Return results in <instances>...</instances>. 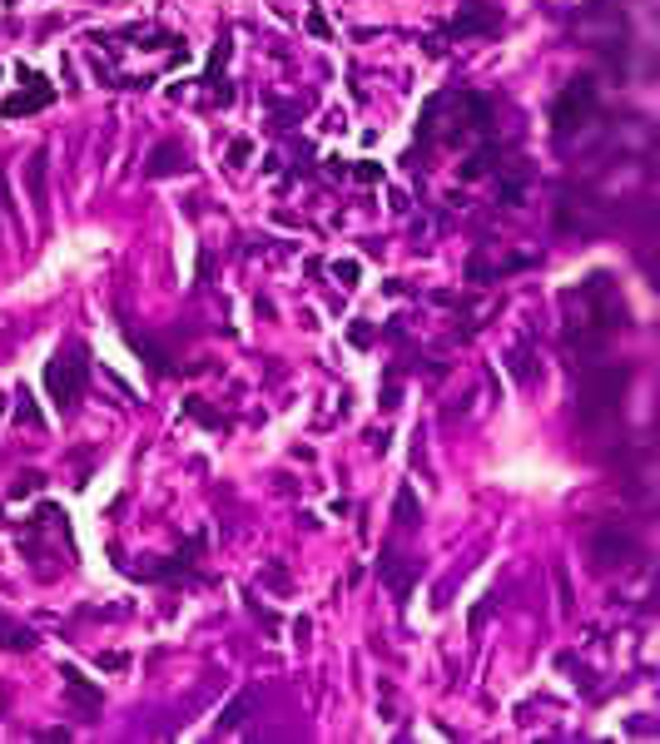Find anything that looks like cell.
Masks as SVG:
<instances>
[{
  "label": "cell",
  "mask_w": 660,
  "mask_h": 744,
  "mask_svg": "<svg viewBox=\"0 0 660 744\" xmlns=\"http://www.w3.org/2000/svg\"><path fill=\"white\" fill-rule=\"evenodd\" d=\"M60 675H65V685H70V690H75V695H80L85 705H100V690H95V685H90V680H85V675H80L75 665H65Z\"/></svg>",
  "instance_id": "5b68a950"
},
{
  "label": "cell",
  "mask_w": 660,
  "mask_h": 744,
  "mask_svg": "<svg viewBox=\"0 0 660 744\" xmlns=\"http://www.w3.org/2000/svg\"><path fill=\"white\" fill-rule=\"evenodd\" d=\"M0 407H5V402H0Z\"/></svg>",
  "instance_id": "ac0fdd59"
},
{
  "label": "cell",
  "mask_w": 660,
  "mask_h": 744,
  "mask_svg": "<svg viewBox=\"0 0 660 744\" xmlns=\"http://www.w3.org/2000/svg\"><path fill=\"white\" fill-rule=\"evenodd\" d=\"M184 412H189V417H199V422H209V427H219V412H214V407H204V402H184Z\"/></svg>",
  "instance_id": "8fae6325"
},
{
  "label": "cell",
  "mask_w": 660,
  "mask_h": 744,
  "mask_svg": "<svg viewBox=\"0 0 660 744\" xmlns=\"http://www.w3.org/2000/svg\"><path fill=\"white\" fill-rule=\"evenodd\" d=\"M248 710H253V695H238L228 710H223V720H219V730H238L243 720H248Z\"/></svg>",
  "instance_id": "8992f818"
},
{
  "label": "cell",
  "mask_w": 660,
  "mask_h": 744,
  "mask_svg": "<svg viewBox=\"0 0 660 744\" xmlns=\"http://www.w3.org/2000/svg\"><path fill=\"white\" fill-rule=\"evenodd\" d=\"M591 100H596V80H591V75H576V80L561 90V100L551 105V129H556V134H571V129L591 114Z\"/></svg>",
  "instance_id": "7a4b0ae2"
},
{
  "label": "cell",
  "mask_w": 660,
  "mask_h": 744,
  "mask_svg": "<svg viewBox=\"0 0 660 744\" xmlns=\"http://www.w3.org/2000/svg\"><path fill=\"white\" fill-rule=\"evenodd\" d=\"M621 387H626V372H621V367L591 372V377H586V402H591V407H611V402L621 397Z\"/></svg>",
  "instance_id": "3957f363"
},
{
  "label": "cell",
  "mask_w": 660,
  "mask_h": 744,
  "mask_svg": "<svg viewBox=\"0 0 660 744\" xmlns=\"http://www.w3.org/2000/svg\"><path fill=\"white\" fill-rule=\"evenodd\" d=\"M332 278H337L342 288H352V283H357V258H337V263H332Z\"/></svg>",
  "instance_id": "30bf717a"
},
{
  "label": "cell",
  "mask_w": 660,
  "mask_h": 744,
  "mask_svg": "<svg viewBox=\"0 0 660 744\" xmlns=\"http://www.w3.org/2000/svg\"><path fill=\"white\" fill-rule=\"evenodd\" d=\"M45 382H50L55 407H60V412H70V407L80 402V392H85V357H80V347H70V357H65V352H60V357H50Z\"/></svg>",
  "instance_id": "6da1fadb"
},
{
  "label": "cell",
  "mask_w": 660,
  "mask_h": 744,
  "mask_svg": "<svg viewBox=\"0 0 660 744\" xmlns=\"http://www.w3.org/2000/svg\"><path fill=\"white\" fill-rule=\"evenodd\" d=\"M129 342H134V347L149 357V367H154V372H169V362H164V352H159L154 342H144V337H134V332H129Z\"/></svg>",
  "instance_id": "9c48e42d"
},
{
  "label": "cell",
  "mask_w": 660,
  "mask_h": 744,
  "mask_svg": "<svg viewBox=\"0 0 660 744\" xmlns=\"http://www.w3.org/2000/svg\"><path fill=\"white\" fill-rule=\"evenodd\" d=\"M357 179H367V184H372V179H382V169H377V164H357Z\"/></svg>",
  "instance_id": "e0dca14e"
},
{
  "label": "cell",
  "mask_w": 660,
  "mask_h": 744,
  "mask_svg": "<svg viewBox=\"0 0 660 744\" xmlns=\"http://www.w3.org/2000/svg\"><path fill=\"white\" fill-rule=\"evenodd\" d=\"M347 337H352V342H372V327H367V322H352V332H347Z\"/></svg>",
  "instance_id": "2e32d148"
},
{
  "label": "cell",
  "mask_w": 660,
  "mask_h": 744,
  "mask_svg": "<svg viewBox=\"0 0 660 744\" xmlns=\"http://www.w3.org/2000/svg\"><path fill=\"white\" fill-rule=\"evenodd\" d=\"M20 422H40V412H35V402H30V392H20Z\"/></svg>",
  "instance_id": "9a60e30c"
},
{
  "label": "cell",
  "mask_w": 660,
  "mask_h": 744,
  "mask_svg": "<svg viewBox=\"0 0 660 744\" xmlns=\"http://www.w3.org/2000/svg\"><path fill=\"white\" fill-rule=\"evenodd\" d=\"M248 154H253V144H248V139H233V144H228V164H243Z\"/></svg>",
  "instance_id": "4fadbf2b"
},
{
  "label": "cell",
  "mask_w": 660,
  "mask_h": 744,
  "mask_svg": "<svg viewBox=\"0 0 660 744\" xmlns=\"http://www.w3.org/2000/svg\"><path fill=\"white\" fill-rule=\"evenodd\" d=\"M308 30H313V35H318V40H328V20H323V15H318V10H308Z\"/></svg>",
  "instance_id": "5bb4252c"
},
{
  "label": "cell",
  "mask_w": 660,
  "mask_h": 744,
  "mask_svg": "<svg viewBox=\"0 0 660 744\" xmlns=\"http://www.w3.org/2000/svg\"><path fill=\"white\" fill-rule=\"evenodd\" d=\"M169 169H179V149H174V144H159V149H154L149 174H169Z\"/></svg>",
  "instance_id": "ba28073f"
},
{
  "label": "cell",
  "mask_w": 660,
  "mask_h": 744,
  "mask_svg": "<svg viewBox=\"0 0 660 744\" xmlns=\"http://www.w3.org/2000/svg\"><path fill=\"white\" fill-rule=\"evenodd\" d=\"M397 521H402V526H417V491H412V486L397 491Z\"/></svg>",
  "instance_id": "52a82bcc"
},
{
  "label": "cell",
  "mask_w": 660,
  "mask_h": 744,
  "mask_svg": "<svg viewBox=\"0 0 660 744\" xmlns=\"http://www.w3.org/2000/svg\"><path fill=\"white\" fill-rule=\"evenodd\" d=\"M497 20H502V15H497L492 5H477V0H472V5H462V15L452 20V35H477V30H497Z\"/></svg>",
  "instance_id": "277c9868"
},
{
  "label": "cell",
  "mask_w": 660,
  "mask_h": 744,
  "mask_svg": "<svg viewBox=\"0 0 660 744\" xmlns=\"http://www.w3.org/2000/svg\"><path fill=\"white\" fill-rule=\"evenodd\" d=\"M30 189H35V199H40V189H45V159H40V154L30 159Z\"/></svg>",
  "instance_id": "7c38bea8"
}]
</instances>
